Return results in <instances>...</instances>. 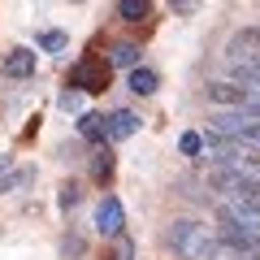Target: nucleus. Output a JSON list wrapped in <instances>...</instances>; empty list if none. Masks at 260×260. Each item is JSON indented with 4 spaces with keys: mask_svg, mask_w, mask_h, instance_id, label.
I'll return each instance as SVG.
<instances>
[{
    "mask_svg": "<svg viewBox=\"0 0 260 260\" xmlns=\"http://www.w3.org/2000/svg\"><path fill=\"white\" fill-rule=\"evenodd\" d=\"M104 121H109V139H130V135L139 130V117H135L130 109H117V113H109Z\"/></svg>",
    "mask_w": 260,
    "mask_h": 260,
    "instance_id": "8",
    "label": "nucleus"
},
{
    "mask_svg": "<svg viewBox=\"0 0 260 260\" xmlns=\"http://www.w3.org/2000/svg\"><path fill=\"white\" fill-rule=\"evenodd\" d=\"M152 13V0H117V18L121 22H143Z\"/></svg>",
    "mask_w": 260,
    "mask_h": 260,
    "instance_id": "10",
    "label": "nucleus"
},
{
    "mask_svg": "<svg viewBox=\"0 0 260 260\" xmlns=\"http://www.w3.org/2000/svg\"><path fill=\"white\" fill-rule=\"evenodd\" d=\"M104 83H109V61L104 56H83L70 70V87L74 91H104Z\"/></svg>",
    "mask_w": 260,
    "mask_h": 260,
    "instance_id": "3",
    "label": "nucleus"
},
{
    "mask_svg": "<svg viewBox=\"0 0 260 260\" xmlns=\"http://www.w3.org/2000/svg\"><path fill=\"white\" fill-rule=\"evenodd\" d=\"M78 130H83L87 139H95V143H100V139H109V121H104V117H95V113H83V117H78Z\"/></svg>",
    "mask_w": 260,
    "mask_h": 260,
    "instance_id": "12",
    "label": "nucleus"
},
{
    "mask_svg": "<svg viewBox=\"0 0 260 260\" xmlns=\"http://www.w3.org/2000/svg\"><path fill=\"white\" fill-rule=\"evenodd\" d=\"M169 9H174L178 18H191V13L200 9V0H169Z\"/></svg>",
    "mask_w": 260,
    "mask_h": 260,
    "instance_id": "16",
    "label": "nucleus"
},
{
    "mask_svg": "<svg viewBox=\"0 0 260 260\" xmlns=\"http://www.w3.org/2000/svg\"><path fill=\"white\" fill-rule=\"evenodd\" d=\"M91 174L100 178V182L113 174V152H109V148H104V152H95V160H91Z\"/></svg>",
    "mask_w": 260,
    "mask_h": 260,
    "instance_id": "14",
    "label": "nucleus"
},
{
    "mask_svg": "<svg viewBox=\"0 0 260 260\" xmlns=\"http://www.w3.org/2000/svg\"><path fill=\"white\" fill-rule=\"evenodd\" d=\"M126 83H130V91H135V95H152V91H156V87H160V78L152 74V70H143V65H135V70H130V78H126Z\"/></svg>",
    "mask_w": 260,
    "mask_h": 260,
    "instance_id": "9",
    "label": "nucleus"
},
{
    "mask_svg": "<svg viewBox=\"0 0 260 260\" xmlns=\"http://www.w3.org/2000/svg\"><path fill=\"white\" fill-rule=\"evenodd\" d=\"M117 260H135V243H130V239L117 243Z\"/></svg>",
    "mask_w": 260,
    "mask_h": 260,
    "instance_id": "18",
    "label": "nucleus"
},
{
    "mask_svg": "<svg viewBox=\"0 0 260 260\" xmlns=\"http://www.w3.org/2000/svg\"><path fill=\"white\" fill-rule=\"evenodd\" d=\"M213 135L239 139V143H247V148L260 152V117H247V113H221V117H213Z\"/></svg>",
    "mask_w": 260,
    "mask_h": 260,
    "instance_id": "2",
    "label": "nucleus"
},
{
    "mask_svg": "<svg viewBox=\"0 0 260 260\" xmlns=\"http://www.w3.org/2000/svg\"><path fill=\"white\" fill-rule=\"evenodd\" d=\"M109 61H113V65H126V70H135V65H139V44H130V39H121V44H113Z\"/></svg>",
    "mask_w": 260,
    "mask_h": 260,
    "instance_id": "11",
    "label": "nucleus"
},
{
    "mask_svg": "<svg viewBox=\"0 0 260 260\" xmlns=\"http://www.w3.org/2000/svg\"><path fill=\"white\" fill-rule=\"evenodd\" d=\"M178 148H182V156H200V152H204V139H200V135H182Z\"/></svg>",
    "mask_w": 260,
    "mask_h": 260,
    "instance_id": "15",
    "label": "nucleus"
},
{
    "mask_svg": "<svg viewBox=\"0 0 260 260\" xmlns=\"http://www.w3.org/2000/svg\"><path fill=\"white\" fill-rule=\"evenodd\" d=\"M239 113H247V117H260V100H251L247 109H239Z\"/></svg>",
    "mask_w": 260,
    "mask_h": 260,
    "instance_id": "19",
    "label": "nucleus"
},
{
    "mask_svg": "<svg viewBox=\"0 0 260 260\" xmlns=\"http://www.w3.org/2000/svg\"><path fill=\"white\" fill-rule=\"evenodd\" d=\"M165 239H169V247L178 251V260H213L217 247H221V234H213L200 221H174Z\"/></svg>",
    "mask_w": 260,
    "mask_h": 260,
    "instance_id": "1",
    "label": "nucleus"
},
{
    "mask_svg": "<svg viewBox=\"0 0 260 260\" xmlns=\"http://www.w3.org/2000/svg\"><path fill=\"white\" fill-rule=\"evenodd\" d=\"M230 61H260V26H247L230 39Z\"/></svg>",
    "mask_w": 260,
    "mask_h": 260,
    "instance_id": "5",
    "label": "nucleus"
},
{
    "mask_svg": "<svg viewBox=\"0 0 260 260\" xmlns=\"http://www.w3.org/2000/svg\"><path fill=\"white\" fill-rule=\"evenodd\" d=\"M39 48H44V52H65L70 39H65L61 30H44V35H39Z\"/></svg>",
    "mask_w": 260,
    "mask_h": 260,
    "instance_id": "13",
    "label": "nucleus"
},
{
    "mask_svg": "<svg viewBox=\"0 0 260 260\" xmlns=\"http://www.w3.org/2000/svg\"><path fill=\"white\" fill-rule=\"evenodd\" d=\"M74 204H78V186L65 182V186H61V208H74Z\"/></svg>",
    "mask_w": 260,
    "mask_h": 260,
    "instance_id": "17",
    "label": "nucleus"
},
{
    "mask_svg": "<svg viewBox=\"0 0 260 260\" xmlns=\"http://www.w3.org/2000/svg\"><path fill=\"white\" fill-rule=\"evenodd\" d=\"M0 74L5 78H30L35 74V52H30V48H13V52L0 61Z\"/></svg>",
    "mask_w": 260,
    "mask_h": 260,
    "instance_id": "7",
    "label": "nucleus"
},
{
    "mask_svg": "<svg viewBox=\"0 0 260 260\" xmlns=\"http://www.w3.org/2000/svg\"><path fill=\"white\" fill-rule=\"evenodd\" d=\"M121 225H126V208H121L117 195H104L100 208H95V230L104 239H121Z\"/></svg>",
    "mask_w": 260,
    "mask_h": 260,
    "instance_id": "4",
    "label": "nucleus"
},
{
    "mask_svg": "<svg viewBox=\"0 0 260 260\" xmlns=\"http://www.w3.org/2000/svg\"><path fill=\"white\" fill-rule=\"evenodd\" d=\"M208 100L230 104V109H247L251 95H247V87H239V83H208Z\"/></svg>",
    "mask_w": 260,
    "mask_h": 260,
    "instance_id": "6",
    "label": "nucleus"
}]
</instances>
